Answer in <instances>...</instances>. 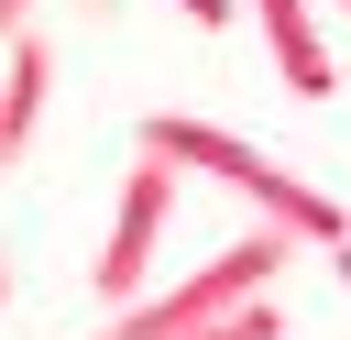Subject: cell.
Listing matches in <instances>:
<instances>
[{
	"label": "cell",
	"mask_w": 351,
	"mask_h": 340,
	"mask_svg": "<svg viewBox=\"0 0 351 340\" xmlns=\"http://www.w3.org/2000/svg\"><path fill=\"white\" fill-rule=\"evenodd\" d=\"M143 154H165V165H186V175H219L252 219H274V230H296V241H351V208L329 197V186H307L296 165H274L263 143H241V132H219V121H186V110H154L143 132H132Z\"/></svg>",
	"instance_id": "1"
},
{
	"label": "cell",
	"mask_w": 351,
	"mask_h": 340,
	"mask_svg": "<svg viewBox=\"0 0 351 340\" xmlns=\"http://www.w3.org/2000/svg\"><path fill=\"white\" fill-rule=\"evenodd\" d=\"M285 252H296V230H274V219H252L241 241H219L197 274H176V285H143L121 318H110V340H186V329H208L219 307H241V296H263L274 274H285Z\"/></svg>",
	"instance_id": "2"
},
{
	"label": "cell",
	"mask_w": 351,
	"mask_h": 340,
	"mask_svg": "<svg viewBox=\"0 0 351 340\" xmlns=\"http://www.w3.org/2000/svg\"><path fill=\"white\" fill-rule=\"evenodd\" d=\"M165 219H176V165H165V154H143V165H132V186H121V219H110V241H99V263H88V285H99L110 307H132V296L154 285Z\"/></svg>",
	"instance_id": "3"
},
{
	"label": "cell",
	"mask_w": 351,
	"mask_h": 340,
	"mask_svg": "<svg viewBox=\"0 0 351 340\" xmlns=\"http://www.w3.org/2000/svg\"><path fill=\"white\" fill-rule=\"evenodd\" d=\"M0 55H11V66H0V175H11V165L33 154V132H44V99H55V44L22 22Z\"/></svg>",
	"instance_id": "4"
},
{
	"label": "cell",
	"mask_w": 351,
	"mask_h": 340,
	"mask_svg": "<svg viewBox=\"0 0 351 340\" xmlns=\"http://www.w3.org/2000/svg\"><path fill=\"white\" fill-rule=\"evenodd\" d=\"M252 33L285 77V99H329V44H318V0H252Z\"/></svg>",
	"instance_id": "5"
},
{
	"label": "cell",
	"mask_w": 351,
	"mask_h": 340,
	"mask_svg": "<svg viewBox=\"0 0 351 340\" xmlns=\"http://www.w3.org/2000/svg\"><path fill=\"white\" fill-rule=\"evenodd\" d=\"M186 340H285V318H274V296H241V307H219V318L186 329Z\"/></svg>",
	"instance_id": "6"
},
{
	"label": "cell",
	"mask_w": 351,
	"mask_h": 340,
	"mask_svg": "<svg viewBox=\"0 0 351 340\" xmlns=\"http://www.w3.org/2000/svg\"><path fill=\"white\" fill-rule=\"evenodd\" d=\"M176 11H186L197 33H230V22H241V0H176Z\"/></svg>",
	"instance_id": "7"
},
{
	"label": "cell",
	"mask_w": 351,
	"mask_h": 340,
	"mask_svg": "<svg viewBox=\"0 0 351 340\" xmlns=\"http://www.w3.org/2000/svg\"><path fill=\"white\" fill-rule=\"evenodd\" d=\"M22 22H33V0H0V44H11V33H22Z\"/></svg>",
	"instance_id": "8"
},
{
	"label": "cell",
	"mask_w": 351,
	"mask_h": 340,
	"mask_svg": "<svg viewBox=\"0 0 351 340\" xmlns=\"http://www.w3.org/2000/svg\"><path fill=\"white\" fill-rule=\"evenodd\" d=\"M340 285H351V241H340Z\"/></svg>",
	"instance_id": "9"
},
{
	"label": "cell",
	"mask_w": 351,
	"mask_h": 340,
	"mask_svg": "<svg viewBox=\"0 0 351 340\" xmlns=\"http://www.w3.org/2000/svg\"><path fill=\"white\" fill-rule=\"evenodd\" d=\"M0 307H11V263H0Z\"/></svg>",
	"instance_id": "10"
},
{
	"label": "cell",
	"mask_w": 351,
	"mask_h": 340,
	"mask_svg": "<svg viewBox=\"0 0 351 340\" xmlns=\"http://www.w3.org/2000/svg\"><path fill=\"white\" fill-rule=\"evenodd\" d=\"M329 11H340V22H351V0H329Z\"/></svg>",
	"instance_id": "11"
},
{
	"label": "cell",
	"mask_w": 351,
	"mask_h": 340,
	"mask_svg": "<svg viewBox=\"0 0 351 340\" xmlns=\"http://www.w3.org/2000/svg\"><path fill=\"white\" fill-rule=\"evenodd\" d=\"M99 340H110V329H99Z\"/></svg>",
	"instance_id": "12"
}]
</instances>
